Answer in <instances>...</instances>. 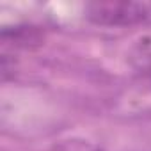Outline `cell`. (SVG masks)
<instances>
[{
  "mask_svg": "<svg viewBox=\"0 0 151 151\" xmlns=\"http://www.w3.org/2000/svg\"><path fill=\"white\" fill-rule=\"evenodd\" d=\"M86 18L98 27H135L151 22V6L146 2H89L86 4Z\"/></svg>",
  "mask_w": 151,
  "mask_h": 151,
  "instance_id": "6da1fadb",
  "label": "cell"
},
{
  "mask_svg": "<svg viewBox=\"0 0 151 151\" xmlns=\"http://www.w3.org/2000/svg\"><path fill=\"white\" fill-rule=\"evenodd\" d=\"M2 43L4 45L13 43L16 48L39 46L43 43V32L37 27H32V25H16L13 29L6 27L2 30Z\"/></svg>",
  "mask_w": 151,
  "mask_h": 151,
  "instance_id": "7a4b0ae2",
  "label": "cell"
}]
</instances>
